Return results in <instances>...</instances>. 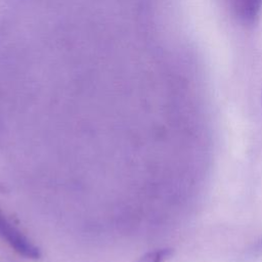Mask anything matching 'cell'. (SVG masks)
Masks as SVG:
<instances>
[{
    "instance_id": "cell-1",
    "label": "cell",
    "mask_w": 262,
    "mask_h": 262,
    "mask_svg": "<svg viewBox=\"0 0 262 262\" xmlns=\"http://www.w3.org/2000/svg\"><path fill=\"white\" fill-rule=\"evenodd\" d=\"M0 237L19 256L26 259L38 260L41 251L20 230H18L0 209Z\"/></svg>"
},
{
    "instance_id": "cell-2",
    "label": "cell",
    "mask_w": 262,
    "mask_h": 262,
    "mask_svg": "<svg viewBox=\"0 0 262 262\" xmlns=\"http://www.w3.org/2000/svg\"><path fill=\"white\" fill-rule=\"evenodd\" d=\"M231 13L246 27L255 25L262 10V0H228Z\"/></svg>"
},
{
    "instance_id": "cell-3",
    "label": "cell",
    "mask_w": 262,
    "mask_h": 262,
    "mask_svg": "<svg viewBox=\"0 0 262 262\" xmlns=\"http://www.w3.org/2000/svg\"><path fill=\"white\" fill-rule=\"evenodd\" d=\"M174 249L161 248L144 253L138 257L134 262H166L174 256Z\"/></svg>"
},
{
    "instance_id": "cell-4",
    "label": "cell",
    "mask_w": 262,
    "mask_h": 262,
    "mask_svg": "<svg viewBox=\"0 0 262 262\" xmlns=\"http://www.w3.org/2000/svg\"><path fill=\"white\" fill-rule=\"evenodd\" d=\"M262 255V237L257 241L255 244H253L250 249L247 251V256L248 257H258Z\"/></svg>"
}]
</instances>
